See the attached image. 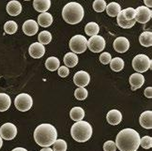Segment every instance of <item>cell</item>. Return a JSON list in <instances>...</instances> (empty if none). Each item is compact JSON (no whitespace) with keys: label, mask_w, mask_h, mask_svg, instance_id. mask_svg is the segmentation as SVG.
Returning a JSON list of instances; mask_svg holds the SVG:
<instances>
[{"label":"cell","mask_w":152,"mask_h":151,"mask_svg":"<svg viewBox=\"0 0 152 151\" xmlns=\"http://www.w3.org/2000/svg\"><path fill=\"white\" fill-rule=\"evenodd\" d=\"M121 11V7L118 3L116 2H111L110 4L106 5V12L111 17H115L119 14Z\"/></svg>","instance_id":"603a6c76"},{"label":"cell","mask_w":152,"mask_h":151,"mask_svg":"<svg viewBox=\"0 0 152 151\" xmlns=\"http://www.w3.org/2000/svg\"><path fill=\"white\" fill-rule=\"evenodd\" d=\"M23 31L27 36H34L39 31V25L34 20H27L23 25Z\"/></svg>","instance_id":"5bb4252c"},{"label":"cell","mask_w":152,"mask_h":151,"mask_svg":"<svg viewBox=\"0 0 152 151\" xmlns=\"http://www.w3.org/2000/svg\"><path fill=\"white\" fill-rule=\"evenodd\" d=\"M144 2L145 4V6H147V8H151L152 7V0H144Z\"/></svg>","instance_id":"60d3db41"},{"label":"cell","mask_w":152,"mask_h":151,"mask_svg":"<svg viewBox=\"0 0 152 151\" xmlns=\"http://www.w3.org/2000/svg\"><path fill=\"white\" fill-rule=\"evenodd\" d=\"M105 45H106L105 39L99 35L93 36L87 40V47L93 53H101L105 48Z\"/></svg>","instance_id":"ba28073f"},{"label":"cell","mask_w":152,"mask_h":151,"mask_svg":"<svg viewBox=\"0 0 152 151\" xmlns=\"http://www.w3.org/2000/svg\"><path fill=\"white\" fill-rule=\"evenodd\" d=\"M33 7L39 12H46L51 7V0H34Z\"/></svg>","instance_id":"d6986e66"},{"label":"cell","mask_w":152,"mask_h":151,"mask_svg":"<svg viewBox=\"0 0 152 151\" xmlns=\"http://www.w3.org/2000/svg\"><path fill=\"white\" fill-rule=\"evenodd\" d=\"M69 74V69L66 67V66H61L58 68V75L62 78L67 77Z\"/></svg>","instance_id":"f35d334b"},{"label":"cell","mask_w":152,"mask_h":151,"mask_svg":"<svg viewBox=\"0 0 152 151\" xmlns=\"http://www.w3.org/2000/svg\"><path fill=\"white\" fill-rule=\"evenodd\" d=\"M103 150L104 151H115L116 150V146L115 143L113 141H107L105 142L103 144Z\"/></svg>","instance_id":"74e56055"},{"label":"cell","mask_w":152,"mask_h":151,"mask_svg":"<svg viewBox=\"0 0 152 151\" xmlns=\"http://www.w3.org/2000/svg\"><path fill=\"white\" fill-rule=\"evenodd\" d=\"M12 151H27V150L26 148H23V147H16Z\"/></svg>","instance_id":"b9f144b4"},{"label":"cell","mask_w":152,"mask_h":151,"mask_svg":"<svg viewBox=\"0 0 152 151\" xmlns=\"http://www.w3.org/2000/svg\"><path fill=\"white\" fill-rule=\"evenodd\" d=\"M17 135V128L12 123H5L0 128V137L5 140H12Z\"/></svg>","instance_id":"9c48e42d"},{"label":"cell","mask_w":152,"mask_h":151,"mask_svg":"<svg viewBox=\"0 0 152 151\" xmlns=\"http://www.w3.org/2000/svg\"><path fill=\"white\" fill-rule=\"evenodd\" d=\"M140 44L145 47H151L152 46V33L151 31H145L139 37Z\"/></svg>","instance_id":"7402d4cb"},{"label":"cell","mask_w":152,"mask_h":151,"mask_svg":"<svg viewBox=\"0 0 152 151\" xmlns=\"http://www.w3.org/2000/svg\"><path fill=\"white\" fill-rule=\"evenodd\" d=\"M24 1H30V0H24Z\"/></svg>","instance_id":"f6af8a7d"},{"label":"cell","mask_w":152,"mask_h":151,"mask_svg":"<svg viewBox=\"0 0 152 151\" xmlns=\"http://www.w3.org/2000/svg\"><path fill=\"white\" fill-rule=\"evenodd\" d=\"M110 67L112 69V71L118 72L122 71L124 68V61L120 57H115L110 61Z\"/></svg>","instance_id":"83f0119b"},{"label":"cell","mask_w":152,"mask_h":151,"mask_svg":"<svg viewBox=\"0 0 152 151\" xmlns=\"http://www.w3.org/2000/svg\"><path fill=\"white\" fill-rule=\"evenodd\" d=\"M2 144H3V141H2V138L0 137V148L2 147Z\"/></svg>","instance_id":"ee69618b"},{"label":"cell","mask_w":152,"mask_h":151,"mask_svg":"<svg viewBox=\"0 0 152 151\" xmlns=\"http://www.w3.org/2000/svg\"><path fill=\"white\" fill-rule=\"evenodd\" d=\"M73 82L79 88H85L90 83V75L84 71H77L73 76Z\"/></svg>","instance_id":"8fae6325"},{"label":"cell","mask_w":152,"mask_h":151,"mask_svg":"<svg viewBox=\"0 0 152 151\" xmlns=\"http://www.w3.org/2000/svg\"><path fill=\"white\" fill-rule=\"evenodd\" d=\"M78 56L74 53H68L64 56V63L67 68H73L78 64Z\"/></svg>","instance_id":"44dd1931"},{"label":"cell","mask_w":152,"mask_h":151,"mask_svg":"<svg viewBox=\"0 0 152 151\" xmlns=\"http://www.w3.org/2000/svg\"><path fill=\"white\" fill-rule=\"evenodd\" d=\"M34 139L39 146L49 147L56 141L57 131L56 128L51 124H40L34 131Z\"/></svg>","instance_id":"7a4b0ae2"},{"label":"cell","mask_w":152,"mask_h":151,"mask_svg":"<svg viewBox=\"0 0 152 151\" xmlns=\"http://www.w3.org/2000/svg\"><path fill=\"white\" fill-rule=\"evenodd\" d=\"M130 48V42L125 37H119L115 39L114 42V49L118 52V53L123 54Z\"/></svg>","instance_id":"4fadbf2b"},{"label":"cell","mask_w":152,"mask_h":151,"mask_svg":"<svg viewBox=\"0 0 152 151\" xmlns=\"http://www.w3.org/2000/svg\"><path fill=\"white\" fill-rule=\"evenodd\" d=\"M17 29H18V26L14 21H8L4 26V30L7 34H14Z\"/></svg>","instance_id":"1f68e13d"},{"label":"cell","mask_w":152,"mask_h":151,"mask_svg":"<svg viewBox=\"0 0 152 151\" xmlns=\"http://www.w3.org/2000/svg\"><path fill=\"white\" fill-rule=\"evenodd\" d=\"M92 127L86 121H77L71 129V134L76 142L84 143L88 141L92 136Z\"/></svg>","instance_id":"277c9868"},{"label":"cell","mask_w":152,"mask_h":151,"mask_svg":"<svg viewBox=\"0 0 152 151\" xmlns=\"http://www.w3.org/2000/svg\"><path fill=\"white\" fill-rule=\"evenodd\" d=\"M140 125L144 129L151 130L152 129V112L151 111H145L144 112L139 118Z\"/></svg>","instance_id":"ac0fdd59"},{"label":"cell","mask_w":152,"mask_h":151,"mask_svg":"<svg viewBox=\"0 0 152 151\" xmlns=\"http://www.w3.org/2000/svg\"><path fill=\"white\" fill-rule=\"evenodd\" d=\"M135 21L140 23V24H147V23L151 19L152 11L150 9L147 8L145 6H141L135 9Z\"/></svg>","instance_id":"30bf717a"},{"label":"cell","mask_w":152,"mask_h":151,"mask_svg":"<svg viewBox=\"0 0 152 151\" xmlns=\"http://www.w3.org/2000/svg\"><path fill=\"white\" fill-rule=\"evenodd\" d=\"M145 96L148 98H152V88L149 86V88H147L145 89V92H144Z\"/></svg>","instance_id":"ab89813d"},{"label":"cell","mask_w":152,"mask_h":151,"mask_svg":"<svg viewBox=\"0 0 152 151\" xmlns=\"http://www.w3.org/2000/svg\"><path fill=\"white\" fill-rule=\"evenodd\" d=\"M45 67H46V69H48L49 71H55L60 67V61L56 56L48 57L47 60L45 61Z\"/></svg>","instance_id":"cb8c5ba5"},{"label":"cell","mask_w":152,"mask_h":151,"mask_svg":"<svg viewBox=\"0 0 152 151\" xmlns=\"http://www.w3.org/2000/svg\"><path fill=\"white\" fill-rule=\"evenodd\" d=\"M7 12L10 16H17L22 12V5L17 0H11L7 5Z\"/></svg>","instance_id":"e0dca14e"},{"label":"cell","mask_w":152,"mask_h":151,"mask_svg":"<svg viewBox=\"0 0 152 151\" xmlns=\"http://www.w3.org/2000/svg\"><path fill=\"white\" fill-rule=\"evenodd\" d=\"M28 53L33 58H40L45 54V46L39 42H34L29 47Z\"/></svg>","instance_id":"7c38bea8"},{"label":"cell","mask_w":152,"mask_h":151,"mask_svg":"<svg viewBox=\"0 0 152 151\" xmlns=\"http://www.w3.org/2000/svg\"><path fill=\"white\" fill-rule=\"evenodd\" d=\"M85 11L83 6L77 2H69L64 6L62 17L64 21L69 25H76L83 20Z\"/></svg>","instance_id":"3957f363"},{"label":"cell","mask_w":152,"mask_h":151,"mask_svg":"<svg viewBox=\"0 0 152 151\" xmlns=\"http://www.w3.org/2000/svg\"><path fill=\"white\" fill-rule=\"evenodd\" d=\"M85 31H86V34L88 35L90 37L96 36V35H98V33L100 32V26H99L98 24H96L95 22H90L86 26Z\"/></svg>","instance_id":"4316f807"},{"label":"cell","mask_w":152,"mask_h":151,"mask_svg":"<svg viewBox=\"0 0 152 151\" xmlns=\"http://www.w3.org/2000/svg\"><path fill=\"white\" fill-rule=\"evenodd\" d=\"M53 148H54V151H67L68 144L66 141L62 139H56V141L53 144Z\"/></svg>","instance_id":"d6a6232c"},{"label":"cell","mask_w":152,"mask_h":151,"mask_svg":"<svg viewBox=\"0 0 152 151\" xmlns=\"http://www.w3.org/2000/svg\"><path fill=\"white\" fill-rule=\"evenodd\" d=\"M14 105L17 110H19L21 112H26L33 105V100L30 95L26 94V93H22L19 94L15 98Z\"/></svg>","instance_id":"52a82bcc"},{"label":"cell","mask_w":152,"mask_h":151,"mask_svg":"<svg viewBox=\"0 0 152 151\" xmlns=\"http://www.w3.org/2000/svg\"><path fill=\"white\" fill-rule=\"evenodd\" d=\"M40 151H54L52 148H50V147H44V148H42Z\"/></svg>","instance_id":"7bdbcfd3"},{"label":"cell","mask_w":152,"mask_h":151,"mask_svg":"<svg viewBox=\"0 0 152 151\" xmlns=\"http://www.w3.org/2000/svg\"><path fill=\"white\" fill-rule=\"evenodd\" d=\"M118 17V24L120 27L122 28H125V29H128V28H132L134 25H135V19L134 20H132V21H127L123 18V16H122V13L121 11L119 12V14L116 16Z\"/></svg>","instance_id":"f1b7e54d"},{"label":"cell","mask_w":152,"mask_h":151,"mask_svg":"<svg viewBox=\"0 0 152 151\" xmlns=\"http://www.w3.org/2000/svg\"><path fill=\"white\" fill-rule=\"evenodd\" d=\"M121 13H122V16H123V18L127 21H132L135 19L136 12H135V9L132 8H128V9L121 10Z\"/></svg>","instance_id":"4dcf8cb0"},{"label":"cell","mask_w":152,"mask_h":151,"mask_svg":"<svg viewBox=\"0 0 152 151\" xmlns=\"http://www.w3.org/2000/svg\"><path fill=\"white\" fill-rule=\"evenodd\" d=\"M52 40V34L49 31H42L39 34V42L40 44H49Z\"/></svg>","instance_id":"f546056e"},{"label":"cell","mask_w":152,"mask_h":151,"mask_svg":"<svg viewBox=\"0 0 152 151\" xmlns=\"http://www.w3.org/2000/svg\"><path fill=\"white\" fill-rule=\"evenodd\" d=\"M53 24V16L48 12L40 13L38 17V25L42 27H48Z\"/></svg>","instance_id":"ffe728a7"},{"label":"cell","mask_w":152,"mask_h":151,"mask_svg":"<svg viewBox=\"0 0 152 151\" xmlns=\"http://www.w3.org/2000/svg\"><path fill=\"white\" fill-rule=\"evenodd\" d=\"M140 146L145 149H149L152 147V138L150 136H144L140 138Z\"/></svg>","instance_id":"d590c367"},{"label":"cell","mask_w":152,"mask_h":151,"mask_svg":"<svg viewBox=\"0 0 152 151\" xmlns=\"http://www.w3.org/2000/svg\"><path fill=\"white\" fill-rule=\"evenodd\" d=\"M87 95H88V92H87V90L85 88H78L77 89H75L74 96L78 101L86 100L87 98Z\"/></svg>","instance_id":"836d02e7"},{"label":"cell","mask_w":152,"mask_h":151,"mask_svg":"<svg viewBox=\"0 0 152 151\" xmlns=\"http://www.w3.org/2000/svg\"><path fill=\"white\" fill-rule=\"evenodd\" d=\"M152 61L150 58L145 55H137L132 60V68L134 71H136L138 73L145 72L149 69H151Z\"/></svg>","instance_id":"5b68a950"},{"label":"cell","mask_w":152,"mask_h":151,"mask_svg":"<svg viewBox=\"0 0 152 151\" xmlns=\"http://www.w3.org/2000/svg\"><path fill=\"white\" fill-rule=\"evenodd\" d=\"M69 115H71V118L72 120L81 121V120H83V118L85 117V111H84V109L81 108V107H73L71 110Z\"/></svg>","instance_id":"484cf974"},{"label":"cell","mask_w":152,"mask_h":151,"mask_svg":"<svg viewBox=\"0 0 152 151\" xmlns=\"http://www.w3.org/2000/svg\"><path fill=\"white\" fill-rule=\"evenodd\" d=\"M112 60V56L109 53L105 52V53H102L100 55V61L103 64V65H107V64L110 63V61Z\"/></svg>","instance_id":"8d00e7d4"},{"label":"cell","mask_w":152,"mask_h":151,"mask_svg":"<svg viewBox=\"0 0 152 151\" xmlns=\"http://www.w3.org/2000/svg\"><path fill=\"white\" fill-rule=\"evenodd\" d=\"M93 9L97 12H102L106 9V2L104 0H95L93 3Z\"/></svg>","instance_id":"e575fe53"},{"label":"cell","mask_w":152,"mask_h":151,"mask_svg":"<svg viewBox=\"0 0 152 151\" xmlns=\"http://www.w3.org/2000/svg\"><path fill=\"white\" fill-rule=\"evenodd\" d=\"M106 119L110 125H113V126L118 125L122 120V115L118 110H115V109L111 110L106 115Z\"/></svg>","instance_id":"2e32d148"},{"label":"cell","mask_w":152,"mask_h":151,"mask_svg":"<svg viewBox=\"0 0 152 151\" xmlns=\"http://www.w3.org/2000/svg\"><path fill=\"white\" fill-rule=\"evenodd\" d=\"M145 83V77L141 73H133L130 76V85L132 90H136L140 88Z\"/></svg>","instance_id":"9a60e30c"},{"label":"cell","mask_w":152,"mask_h":151,"mask_svg":"<svg viewBox=\"0 0 152 151\" xmlns=\"http://www.w3.org/2000/svg\"><path fill=\"white\" fill-rule=\"evenodd\" d=\"M11 100L8 94L0 93V112H5L10 107Z\"/></svg>","instance_id":"d4e9b609"},{"label":"cell","mask_w":152,"mask_h":151,"mask_svg":"<svg viewBox=\"0 0 152 151\" xmlns=\"http://www.w3.org/2000/svg\"><path fill=\"white\" fill-rule=\"evenodd\" d=\"M135 151H137V150H135Z\"/></svg>","instance_id":"bcb514c9"},{"label":"cell","mask_w":152,"mask_h":151,"mask_svg":"<svg viewBox=\"0 0 152 151\" xmlns=\"http://www.w3.org/2000/svg\"><path fill=\"white\" fill-rule=\"evenodd\" d=\"M69 48L76 54H83L87 48V39L82 35H75L69 40Z\"/></svg>","instance_id":"8992f818"},{"label":"cell","mask_w":152,"mask_h":151,"mask_svg":"<svg viewBox=\"0 0 152 151\" xmlns=\"http://www.w3.org/2000/svg\"><path fill=\"white\" fill-rule=\"evenodd\" d=\"M115 146L120 151H135L140 147V135L133 129H124L116 136Z\"/></svg>","instance_id":"6da1fadb"}]
</instances>
